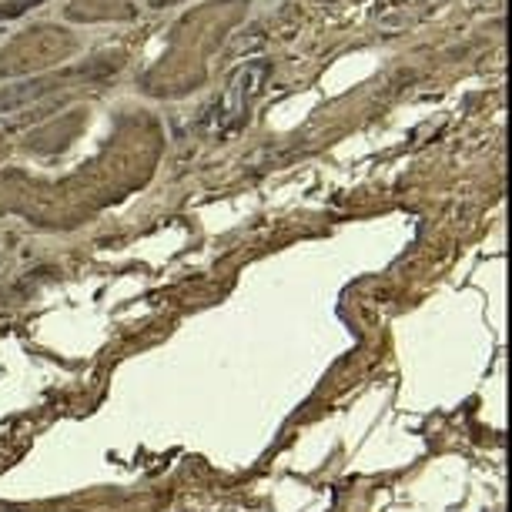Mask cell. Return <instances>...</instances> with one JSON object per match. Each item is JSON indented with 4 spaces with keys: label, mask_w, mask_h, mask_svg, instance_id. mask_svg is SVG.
<instances>
[{
    "label": "cell",
    "mask_w": 512,
    "mask_h": 512,
    "mask_svg": "<svg viewBox=\"0 0 512 512\" xmlns=\"http://www.w3.org/2000/svg\"><path fill=\"white\" fill-rule=\"evenodd\" d=\"M31 4H41V0H7V4L0 7V21H4V17H17L21 11H27Z\"/></svg>",
    "instance_id": "1"
}]
</instances>
